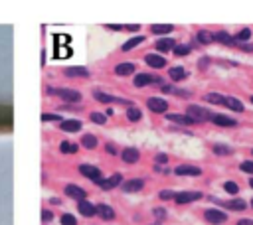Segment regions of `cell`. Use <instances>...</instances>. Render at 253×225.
Returning a JSON list of instances; mask_svg holds the SVG:
<instances>
[{
  "label": "cell",
  "mask_w": 253,
  "mask_h": 225,
  "mask_svg": "<svg viewBox=\"0 0 253 225\" xmlns=\"http://www.w3.org/2000/svg\"><path fill=\"white\" fill-rule=\"evenodd\" d=\"M45 95L59 99L63 105H83V93L79 89H71V87H51L45 85Z\"/></svg>",
  "instance_id": "1"
},
{
  "label": "cell",
  "mask_w": 253,
  "mask_h": 225,
  "mask_svg": "<svg viewBox=\"0 0 253 225\" xmlns=\"http://www.w3.org/2000/svg\"><path fill=\"white\" fill-rule=\"evenodd\" d=\"M91 97L95 103L103 105V107H115V105H121V107H132L134 103L130 99H125V97H119V95H111L107 91H101V89H93L91 91Z\"/></svg>",
  "instance_id": "2"
},
{
  "label": "cell",
  "mask_w": 253,
  "mask_h": 225,
  "mask_svg": "<svg viewBox=\"0 0 253 225\" xmlns=\"http://www.w3.org/2000/svg\"><path fill=\"white\" fill-rule=\"evenodd\" d=\"M208 199L211 201V203H215L217 207H221V209H227V211H231V213H245L247 209H249V201L247 199H243V197H227V199H217V197H213V195H208Z\"/></svg>",
  "instance_id": "3"
},
{
  "label": "cell",
  "mask_w": 253,
  "mask_h": 225,
  "mask_svg": "<svg viewBox=\"0 0 253 225\" xmlns=\"http://www.w3.org/2000/svg\"><path fill=\"white\" fill-rule=\"evenodd\" d=\"M77 172H79V176L81 178H85V180H89L91 184H95L97 188L103 184V180H105V174H103V170L101 168H97L95 164H89V162H79L77 164Z\"/></svg>",
  "instance_id": "4"
},
{
  "label": "cell",
  "mask_w": 253,
  "mask_h": 225,
  "mask_svg": "<svg viewBox=\"0 0 253 225\" xmlns=\"http://www.w3.org/2000/svg\"><path fill=\"white\" fill-rule=\"evenodd\" d=\"M184 112H186L196 124H204V122H210V116H211L213 111H210L208 107H204V105H200V103H188L186 109H184Z\"/></svg>",
  "instance_id": "5"
},
{
  "label": "cell",
  "mask_w": 253,
  "mask_h": 225,
  "mask_svg": "<svg viewBox=\"0 0 253 225\" xmlns=\"http://www.w3.org/2000/svg\"><path fill=\"white\" fill-rule=\"evenodd\" d=\"M202 219L208 223V225H225L229 221V213L221 207H204L202 209Z\"/></svg>",
  "instance_id": "6"
},
{
  "label": "cell",
  "mask_w": 253,
  "mask_h": 225,
  "mask_svg": "<svg viewBox=\"0 0 253 225\" xmlns=\"http://www.w3.org/2000/svg\"><path fill=\"white\" fill-rule=\"evenodd\" d=\"M144 107L152 114H166L170 111V101L162 95H150V97L144 99Z\"/></svg>",
  "instance_id": "7"
},
{
  "label": "cell",
  "mask_w": 253,
  "mask_h": 225,
  "mask_svg": "<svg viewBox=\"0 0 253 225\" xmlns=\"http://www.w3.org/2000/svg\"><path fill=\"white\" fill-rule=\"evenodd\" d=\"M142 61H144L146 67H150L152 71H164V69L170 67L168 57H166V55H160V53H156V51H148V53H144Z\"/></svg>",
  "instance_id": "8"
},
{
  "label": "cell",
  "mask_w": 253,
  "mask_h": 225,
  "mask_svg": "<svg viewBox=\"0 0 253 225\" xmlns=\"http://www.w3.org/2000/svg\"><path fill=\"white\" fill-rule=\"evenodd\" d=\"M204 197H208V195L202 189H182V191H176L174 203L176 205H190V203H196Z\"/></svg>",
  "instance_id": "9"
},
{
  "label": "cell",
  "mask_w": 253,
  "mask_h": 225,
  "mask_svg": "<svg viewBox=\"0 0 253 225\" xmlns=\"http://www.w3.org/2000/svg\"><path fill=\"white\" fill-rule=\"evenodd\" d=\"M172 174L176 178H200L204 174V170L198 164H190V162H182L176 168H172Z\"/></svg>",
  "instance_id": "10"
},
{
  "label": "cell",
  "mask_w": 253,
  "mask_h": 225,
  "mask_svg": "<svg viewBox=\"0 0 253 225\" xmlns=\"http://www.w3.org/2000/svg\"><path fill=\"white\" fill-rule=\"evenodd\" d=\"M210 122L213 126H219V128H237L239 126V120L227 112H211Z\"/></svg>",
  "instance_id": "11"
},
{
  "label": "cell",
  "mask_w": 253,
  "mask_h": 225,
  "mask_svg": "<svg viewBox=\"0 0 253 225\" xmlns=\"http://www.w3.org/2000/svg\"><path fill=\"white\" fill-rule=\"evenodd\" d=\"M196 47H208V45H211V43H215L213 41V32L211 30H208V28H198L194 34H192V39H190Z\"/></svg>",
  "instance_id": "12"
},
{
  "label": "cell",
  "mask_w": 253,
  "mask_h": 225,
  "mask_svg": "<svg viewBox=\"0 0 253 225\" xmlns=\"http://www.w3.org/2000/svg\"><path fill=\"white\" fill-rule=\"evenodd\" d=\"M138 73V63L136 61H119L113 65V75L115 77H134Z\"/></svg>",
  "instance_id": "13"
},
{
  "label": "cell",
  "mask_w": 253,
  "mask_h": 225,
  "mask_svg": "<svg viewBox=\"0 0 253 225\" xmlns=\"http://www.w3.org/2000/svg\"><path fill=\"white\" fill-rule=\"evenodd\" d=\"M63 195L71 201H83V199H89V191L83 188V186H77V184H65L63 186Z\"/></svg>",
  "instance_id": "14"
},
{
  "label": "cell",
  "mask_w": 253,
  "mask_h": 225,
  "mask_svg": "<svg viewBox=\"0 0 253 225\" xmlns=\"http://www.w3.org/2000/svg\"><path fill=\"white\" fill-rule=\"evenodd\" d=\"M154 81H156V73L154 71H138L132 77L130 85L134 89H146V87H154Z\"/></svg>",
  "instance_id": "15"
},
{
  "label": "cell",
  "mask_w": 253,
  "mask_h": 225,
  "mask_svg": "<svg viewBox=\"0 0 253 225\" xmlns=\"http://www.w3.org/2000/svg\"><path fill=\"white\" fill-rule=\"evenodd\" d=\"M140 148L138 146H123L121 148V154H119V158H121V162L125 164V166H134V164H138L140 162Z\"/></svg>",
  "instance_id": "16"
},
{
  "label": "cell",
  "mask_w": 253,
  "mask_h": 225,
  "mask_svg": "<svg viewBox=\"0 0 253 225\" xmlns=\"http://www.w3.org/2000/svg\"><path fill=\"white\" fill-rule=\"evenodd\" d=\"M164 120L168 124H178V126H196V122L186 114V112H178V111H168L164 114Z\"/></svg>",
  "instance_id": "17"
},
{
  "label": "cell",
  "mask_w": 253,
  "mask_h": 225,
  "mask_svg": "<svg viewBox=\"0 0 253 225\" xmlns=\"http://www.w3.org/2000/svg\"><path fill=\"white\" fill-rule=\"evenodd\" d=\"M176 38H172V36H164V38H156L154 39V43H152V47H154V51L156 53H160V55H166L168 51H174V47H176Z\"/></svg>",
  "instance_id": "18"
},
{
  "label": "cell",
  "mask_w": 253,
  "mask_h": 225,
  "mask_svg": "<svg viewBox=\"0 0 253 225\" xmlns=\"http://www.w3.org/2000/svg\"><path fill=\"white\" fill-rule=\"evenodd\" d=\"M61 75L67 79H89L91 77V69L83 67V65H69L61 69Z\"/></svg>",
  "instance_id": "19"
},
{
  "label": "cell",
  "mask_w": 253,
  "mask_h": 225,
  "mask_svg": "<svg viewBox=\"0 0 253 225\" xmlns=\"http://www.w3.org/2000/svg\"><path fill=\"white\" fill-rule=\"evenodd\" d=\"M57 130L63 132V134H79L83 130V120H79V118H63L57 124Z\"/></svg>",
  "instance_id": "20"
},
{
  "label": "cell",
  "mask_w": 253,
  "mask_h": 225,
  "mask_svg": "<svg viewBox=\"0 0 253 225\" xmlns=\"http://www.w3.org/2000/svg\"><path fill=\"white\" fill-rule=\"evenodd\" d=\"M123 182H125V176L121 172H113L111 176H105V180L99 186V189L101 191H113V189H119L123 186Z\"/></svg>",
  "instance_id": "21"
},
{
  "label": "cell",
  "mask_w": 253,
  "mask_h": 225,
  "mask_svg": "<svg viewBox=\"0 0 253 225\" xmlns=\"http://www.w3.org/2000/svg\"><path fill=\"white\" fill-rule=\"evenodd\" d=\"M166 77H168L170 83H182V81H186L190 77V71L184 65H170L166 69Z\"/></svg>",
  "instance_id": "22"
},
{
  "label": "cell",
  "mask_w": 253,
  "mask_h": 225,
  "mask_svg": "<svg viewBox=\"0 0 253 225\" xmlns=\"http://www.w3.org/2000/svg\"><path fill=\"white\" fill-rule=\"evenodd\" d=\"M144 186H146L144 178H128V180L123 182L121 191H123V193H138V191L144 189Z\"/></svg>",
  "instance_id": "23"
},
{
  "label": "cell",
  "mask_w": 253,
  "mask_h": 225,
  "mask_svg": "<svg viewBox=\"0 0 253 225\" xmlns=\"http://www.w3.org/2000/svg\"><path fill=\"white\" fill-rule=\"evenodd\" d=\"M75 209H77V213H79L81 217H85V219L97 217V203H93V201H89V199L77 201V203H75Z\"/></svg>",
  "instance_id": "24"
},
{
  "label": "cell",
  "mask_w": 253,
  "mask_h": 225,
  "mask_svg": "<svg viewBox=\"0 0 253 225\" xmlns=\"http://www.w3.org/2000/svg\"><path fill=\"white\" fill-rule=\"evenodd\" d=\"M79 146L85 148V150H89V152H93V150H97V148L101 146V140H99V136L93 134V132H81V136H79Z\"/></svg>",
  "instance_id": "25"
},
{
  "label": "cell",
  "mask_w": 253,
  "mask_h": 225,
  "mask_svg": "<svg viewBox=\"0 0 253 225\" xmlns=\"http://www.w3.org/2000/svg\"><path fill=\"white\" fill-rule=\"evenodd\" d=\"M213 41L223 45V47H235L237 49V43L233 39V34H229L227 30H213Z\"/></svg>",
  "instance_id": "26"
},
{
  "label": "cell",
  "mask_w": 253,
  "mask_h": 225,
  "mask_svg": "<svg viewBox=\"0 0 253 225\" xmlns=\"http://www.w3.org/2000/svg\"><path fill=\"white\" fill-rule=\"evenodd\" d=\"M144 41H146V36H144V34L130 36V38H128V39H126V41H125V43L119 47V51H121V53H130V51H134L136 47H140Z\"/></svg>",
  "instance_id": "27"
},
{
  "label": "cell",
  "mask_w": 253,
  "mask_h": 225,
  "mask_svg": "<svg viewBox=\"0 0 253 225\" xmlns=\"http://www.w3.org/2000/svg\"><path fill=\"white\" fill-rule=\"evenodd\" d=\"M210 150H211L213 156H219V158L233 156V152H235V148L231 144H227V142H211L210 144Z\"/></svg>",
  "instance_id": "28"
},
{
  "label": "cell",
  "mask_w": 253,
  "mask_h": 225,
  "mask_svg": "<svg viewBox=\"0 0 253 225\" xmlns=\"http://www.w3.org/2000/svg\"><path fill=\"white\" fill-rule=\"evenodd\" d=\"M223 107H225L229 112H245V103H243L239 97H235V95H225Z\"/></svg>",
  "instance_id": "29"
},
{
  "label": "cell",
  "mask_w": 253,
  "mask_h": 225,
  "mask_svg": "<svg viewBox=\"0 0 253 225\" xmlns=\"http://www.w3.org/2000/svg\"><path fill=\"white\" fill-rule=\"evenodd\" d=\"M97 217H99L101 221H115V219H117V211H115L113 205L99 201V203H97Z\"/></svg>",
  "instance_id": "30"
},
{
  "label": "cell",
  "mask_w": 253,
  "mask_h": 225,
  "mask_svg": "<svg viewBox=\"0 0 253 225\" xmlns=\"http://www.w3.org/2000/svg\"><path fill=\"white\" fill-rule=\"evenodd\" d=\"M142 118H144V112H142V109L138 105H132V107L125 109V120L128 124H138Z\"/></svg>",
  "instance_id": "31"
},
{
  "label": "cell",
  "mask_w": 253,
  "mask_h": 225,
  "mask_svg": "<svg viewBox=\"0 0 253 225\" xmlns=\"http://www.w3.org/2000/svg\"><path fill=\"white\" fill-rule=\"evenodd\" d=\"M174 30H176V26H172V24H152V26H148V34L156 36V38L170 36Z\"/></svg>",
  "instance_id": "32"
},
{
  "label": "cell",
  "mask_w": 253,
  "mask_h": 225,
  "mask_svg": "<svg viewBox=\"0 0 253 225\" xmlns=\"http://www.w3.org/2000/svg\"><path fill=\"white\" fill-rule=\"evenodd\" d=\"M198 47L192 43V41H178L176 43V47H174V51H172V55L174 57H188L192 51H196Z\"/></svg>",
  "instance_id": "33"
},
{
  "label": "cell",
  "mask_w": 253,
  "mask_h": 225,
  "mask_svg": "<svg viewBox=\"0 0 253 225\" xmlns=\"http://www.w3.org/2000/svg\"><path fill=\"white\" fill-rule=\"evenodd\" d=\"M79 142H73V140H69V138H65V140H61L59 142V146H57V150H59V154H63V156H73V154H77L79 152Z\"/></svg>",
  "instance_id": "34"
},
{
  "label": "cell",
  "mask_w": 253,
  "mask_h": 225,
  "mask_svg": "<svg viewBox=\"0 0 253 225\" xmlns=\"http://www.w3.org/2000/svg\"><path fill=\"white\" fill-rule=\"evenodd\" d=\"M223 99H225V95H221L217 91H208L202 95V101L206 105H213V107H223Z\"/></svg>",
  "instance_id": "35"
},
{
  "label": "cell",
  "mask_w": 253,
  "mask_h": 225,
  "mask_svg": "<svg viewBox=\"0 0 253 225\" xmlns=\"http://www.w3.org/2000/svg\"><path fill=\"white\" fill-rule=\"evenodd\" d=\"M87 118H89V122L95 124V126H107V124H109V116H107L103 111H89V112H87Z\"/></svg>",
  "instance_id": "36"
},
{
  "label": "cell",
  "mask_w": 253,
  "mask_h": 225,
  "mask_svg": "<svg viewBox=\"0 0 253 225\" xmlns=\"http://www.w3.org/2000/svg\"><path fill=\"white\" fill-rule=\"evenodd\" d=\"M251 38H253V30L251 28H239L237 32H233V39H235L237 45L251 41Z\"/></svg>",
  "instance_id": "37"
},
{
  "label": "cell",
  "mask_w": 253,
  "mask_h": 225,
  "mask_svg": "<svg viewBox=\"0 0 253 225\" xmlns=\"http://www.w3.org/2000/svg\"><path fill=\"white\" fill-rule=\"evenodd\" d=\"M221 189H223V193H227L229 197H237V193L241 191V186H239L235 180H225V182H221Z\"/></svg>",
  "instance_id": "38"
},
{
  "label": "cell",
  "mask_w": 253,
  "mask_h": 225,
  "mask_svg": "<svg viewBox=\"0 0 253 225\" xmlns=\"http://www.w3.org/2000/svg\"><path fill=\"white\" fill-rule=\"evenodd\" d=\"M150 213H152V217H154L156 223H164V221L168 219V209H166L164 205H156V207H152Z\"/></svg>",
  "instance_id": "39"
},
{
  "label": "cell",
  "mask_w": 253,
  "mask_h": 225,
  "mask_svg": "<svg viewBox=\"0 0 253 225\" xmlns=\"http://www.w3.org/2000/svg\"><path fill=\"white\" fill-rule=\"evenodd\" d=\"M211 65H213V57H210V55H200V57L196 59V67H198V71H202V73H206Z\"/></svg>",
  "instance_id": "40"
},
{
  "label": "cell",
  "mask_w": 253,
  "mask_h": 225,
  "mask_svg": "<svg viewBox=\"0 0 253 225\" xmlns=\"http://www.w3.org/2000/svg\"><path fill=\"white\" fill-rule=\"evenodd\" d=\"M103 150H105L107 156H119L121 154V148H119V144L115 140H105L103 142Z\"/></svg>",
  "instance_id": "41"
},
{
  "label": "cell",
  "mask_w": 253,
  "mask_h": 225,
  "mask_svg": "<svg viewBox=\"0 0 253 225\" xmlns=\"http://www.w3.org/2000/svg\"><path fill=\"white\" fill-rule=\"evenodd\" d=\"M172 95H174L176 99H180V101H188V99H194V91H190V89H186V87H176Z\"/></svg>",
  "instance_id": "42"
},
{
  "label": "cell",
  "mask_w": 253,
  "mask_h": 225,
  "mask_svg": "<svg viewBox=\"0 0 253 225\" xmlns=\"http://www.w3.org/2000/svg\"><path fill=\"white\" fill-rule=\"evenodd\" d=\"M42 120L43 122H61L63 120V116L57 112V111H45V112H42Z\"/></svg>",
  "instance_id": "43"
},
{
  "label": "cell",
  "mask_w": 253,
  "mask_h": 225,
  "mask_svg": "<svg viewBox=\"0 0 253 225\" xmlns=\"http://www.w3.org/2000/svg\"><path fill=\"white\" fill-rule=\"evenodd\" d=\"M237 170L241 174H247V176H253V158H245L237 164Z\"/></svg>",
  "instance_id": "44"
},
{
  "label": "cell",
  "mask_w": 253,
  "mask_h": 225,
  "mask_svg": "<svg viewBox=\"0 0 253 225\" xmlns=\"http://www.w3.org/2000/svg\"><path fill=\"white\" fill-rule=\"evenodd\" d=\"M174 197H176V191H174V189H170V188H166V189H160V191H158V199H160V201H164V203L174 201Z\"/></svg>",
  "instance_id": "45"
},
{
  "label": "cell",
  "mask_w": 253,
  "mask_h": 225,
  "mask_svg": "<svg viewBox=\"0 0 253 225\" xmlns=\"http://www.w3.org/2000/svg\"><path fill=\"white\" fill-rule=\"evenodd\" d=\"M51 221H55V211L51 207H43L42 209V223L43 225H49Z\"/></svg>",
  "instance_id": "46"
},
{
  "label": "cell",
  "mask_w": 253,
  "mask_h": 225,
  "mask_svg": "<svg viewBox=\"0 0 253 225\" xmlns=\"http://www.w3.org/2000/svg\"><path fill=\"white\" fill-rule=\"evenodd\" d=\"M59 225H79V221H77V217H75V215H71V213L63 211V213L59 215Z\"/></svg>",
  "instance_id": "47"
},
{
  "label": "cell",
  "mask_w": 253,
  "mask_h": 225,
  "mask_svg": "<svg viewBox=\"0 0 253 225\" xmlns=\"http://www.w3.org/2000/svg\"><path fill=\"white\" fill-rule=\"evenodd\" d=\"M152 162L158 164V166H168V164H170V154H166V152H156L154 158H152Z\"/></svg>",
  "instance_id": "48"
},
{
  "label": "cell",
  "mask_w": 253,
  "mask_h": 225,
  "mask_svg": "<svg viewBox=\"0 0 253 225\" xmlns=\"http://www.w3.org/2000/svg\"><path fill=\"white\" fill-rule=\"evenodd\" d=\"M59 111H61V112H71V114H73V112H81L83 107H81V105H59V107H57V112H59Z\"/></svg>",
  "instance_id": "49"
},
{
  "label": "cell",
  "mask_w": 253,
  "mask_h": 225,
  "mask_svg": "<svg viewBox=\"0 0 253 225\" xmlns=\"http://www.w3.org/2000/svg\"><path fill=\"white\" fill-rule=\"evenodd\" d=\"M158 89H160V93H162V97H164V95L168 97V95H172V93H174V89H176V85H174V83H170V81H166V83H162V85H160Z\"/></svg>",
  "instance_id": "50"
},
{
  "label": "cell",
  "mask_w": 253,
  "mask_h": 225,
  "mask_svg": "<svg viewBox=\"0 0 253 225\" xmlns=\"http://www.w3.org/2000/svg\"><path fill=\"white\" fill-rule=\"evenodd\" d=\"M103 28L109 30V32H117V34H119V32H125V26H123V24H105Z\"/></svg>",
  "instance_id": "51"
},
{
  "label": "cell",
  "mask_w": 253,
  "mask_h": 225,
  "mask_svg": "<svg viewBox=\"0 0 253 225\" xmlns=\"http://www.w3.org/2000/svg\"><path fill=\"white\" fill-rule=\"evenodd\" d=\"M237 49H239V51H243V53H253V41L239 43V45H237Z\"/></svg>",
  "instance_id": "52"
},
{
  "label": "cell",
  "mask_w": 253,
  "mask_h": 225,
  "mask_svg": "<svg viewBox=\"0 0 253 225\" xmlns=\"http://www.w3.org/2000/svg\"><path fill=\"white\" fill-rule=\"evenodd\" d=\"M125 32H128V34H136V36H138V32H140V24H126V26H125Z\"/></svg>",
  "instance_id": "53"
},
{
  "label": "cell",
  "mask_w": 253,
  "mask_h": 225,
  "mask_svg": "<svg viewBox=\"0 0 253 225\" xmlns=\"http://www.w3.org/2000/svg\"><path fill=\"white\" fill-rule=\"evenodd\" d=\"M235 225H253V219L251 217H239L235 221Z\"/></svg>",
  "instance_id": "54"
},
{
  "label": "cell",
  "mask_w": 253,
  "mask_h": 225,
  "mask_svg": "<svg viewBox=\"0 0 253 225\" xmlns=\"http://www.w3.org/2000/svg\"><path fill=\"white\" fill-rule=\"evenodd\" d=\"M61 203H63V201H61L59 197H49V205H57V207H59Z\"/></svg>",
  "instance_id": "55"
},
{
  "label": "cell",
  "mask_w": 253,
  "mask_h": 225,
  "mask_svg": "<svg viewBox=\"0 0 253 225\" xmlns=\"http://www.w3.org/2000/svg\"><path fill=\"white\" fill-rule=\"evenodd\" d=\"M247 186L253 189V176H249V178H247Z\"/></svg>",
  "instance_id": "56"
},
{
  "label": "cell",
  "mask_w": 253,
  "mask_h": 225,
  "mask_svg": "<svg viewBox=\"0 0 253 225\" xmlns=\"http://www.w3.org/2000/svg\"><path fill=\"white\" fill-rule=\"evenodd\" d=\"M249 209H251V211H253V197H251V199H249Z\"/></svg>",
  "instance_id": "57"
},
{
  "label": "cell",
  "mask_w": 253,
  "mask_h": 225,
  "mask_svg": "<svg viewBox=\"0 0 253 225\" xmlns=\"http://www.w3.org/2000/svg\"><path fill=\"white\" fill-rule=\"evenodd\" d=\"M247 99H249V103H251V105H253V95H249V97H247Z\"/></svg>",
  "instance_id": "58"
},
{
  "label": "cell",
  "mask_w": 253,
  "mask_h": 225,
  "mask_svg": "<svg viewBox=\"0 0 253 225\" xmlns=\"http://www.w3.org/2000/svg\"><path fill=\"white\" fill-rule=\"evenodd\" d=\"M150 225H160V223H156V221H154V223H150Z\"/></svg>",
  "instance_id": "59"
},
{
  "label": "cell",
  "mask_w": 253,
  "mask_h": 225,
  "mask_svg": "<svg viewBox=\"0 0 253 225\" xmlns=\"http://www.w3.org/2000/svg\"><path fill=\"white\" fill-rule=\"evenodd\" d=\"M249 152H251V158H253V148H251V150H249Z\"/></svg>",
  "instance_id": "60"
}]
</instances>
